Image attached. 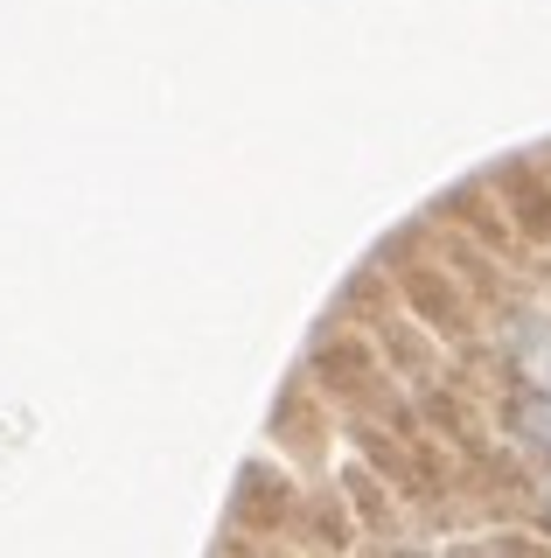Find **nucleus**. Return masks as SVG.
Segmentation results:
<instances>
[{
    "label": "nucleus",
    "mask_w": 551,
    "mask_h": 558,
    "mask_svg": "<svg viewBox=\"0 0 551 558\" xmlns=\"http://www.w3.org/2000/svg\"><path fill=\"white\" fill-rule=\"evenodd\" d=\"M524 426L538 433V447H551V405H524Z\"/></svg>",
    "instance_id": "obj_1"
}]
</instances>
